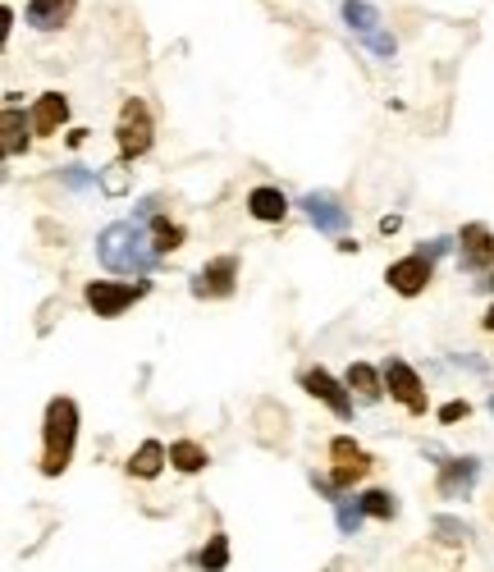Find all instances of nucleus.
<instances>
[{
	"instance_id": "obj_19",
	"label": "nucleus",
	"mask_w": 494,
	"mask_h": 572,
	"mask_svg": "<svg viewBox=\"0 0 494 572\" xmlns=\"http://www.w3.org/2000/svg\"><path fill=\"white\" fill-rule=\"evenodd\" d=\"M170 463L179 467L183 476H193V472H202L206 467V449L197 440H174L170 444Z\"/></svg>"
},
{
	"instance_id": "obj_12",
	"label": "nucleus",
	"mask_w": 494,
	"mask_h": 572,
	"mask_svg": "<svg viewBox=\"0 0 494 572\" xmlns=\"http://www.w3.org/2000/svg\"><path fill=\"white\" fill-rule=\"evenodd\" d=\"M33 119L23 115L19 106H14V97L5 101V110H0V147H5V156H19L28 152V142H33Z\"/></svg>"
},
{
	"instance_id": "obj_10",
	"label": "nucleus",
	"mask_w": 494,
	"mask_h": 572,
	"mask_svg": "<svg viewBox=\"0 0 494 572\" xmlns=\"http://www.w3.org/2000/svg\"><path fill=\"white\" fill-rule=\"evenodd\" d=\"M298 385L307 389V394H316V399H321L325 408L334 412V417H344V421L353 417V403H348V389L339 385V380H334L325 367H307V371H302V376H298Z\"/></svg>"
},
{
	"instance_id": "obj_28",
	"label": "nucleus",
	"mask_w": 494,
	"mask_h": 572,
	"mask_svg": "<svg viewBox=\"0 0 494 572\" xmlns=\"http://www.w3.org/2000/svg\"><path fill=\"white\" fill-rule=\"evenodd\" d=\"M467 412H472V403H444V408H440V421H444V426H453V421H462Z\"/></svg>"
},
{
	"instance_id": "obj_23",
	"label": "nucleus",
	"mask_w": 494,
	"mask_h": 572,
	"mask_svg": "<svg viewBox=\"0 0 494 572\" xmlns=\"http://www.w3.org/2000/svg\"><path fill=\"white\" fill-rule=\"evenodd\" d=\"M151 238H156V248H161V252H174L183 243V229L174 225L170 216H156V220H151Z\"/></svg>"
},
{
	"instance_id": "obj_17",
	"label": "nucleus",
	"mask_w": 494,
	"mask_h": 572,
	"mask_svg": "<svg viewBox=\"0 0 494 572\" xmlns=\"http://www.w3.org/2000/svg\"><path fill=\"white\" fill-rule=\"evenodd\" d=\"M165 458H170V449H165L161 440H142L138 454L129 458V467H124V472H129L133 481H151V476L165 472Z\"/></svg>"
},
{
	"instance_id": "obj_14",
	"label": "nucleus",
	"mask_w": 494,
	"mask_h": 572,
	"mask_svg": "<svg viewBox=\"0 0 494 572\" xmlns=\"http://www.w3.org/2000/svg\"><path fill=\"white\" fill-rule=\"evenodd\" d=\"M78 0H28V10H23V19L33 23L37 33H60L69 19H74Z\"/></svg>"
},
{
	"instance_id": "obj_7",
	"label": "nucleus",
	"mask_w": 494,
	"mask_h": 572,
	"mask_svg": "<svg viewBox=\"0 0 494 572\" xmlns=\"http://www.w3.org/2000/svg\"><path fill=\"white\" fill-rule=\"evenodd\" d=\"M430 275H435V261H430V257H426V252H421V248L412 252V257L394 261V266L385 270L389 289H394V293H403V298H417V293H426Z\"/></svg>"
},
{
	"instance_id": "obj_2",
	"label": "nucleus",
	"mask_w": 494,
	"mask_h": 572,
	"mask_svg": "<svg viewBox=\"0 0 494 572\" xmlns=\"http://www.w3.org/2000/svg\"><path fill=\"white\" fill-rule=\"evenodd\" d=\"M74 444H78V403L69 394H55L42 417V458H37V472L65 476L69 458H74Z\"/></svg>"
},
{
	"instance_id": "obj_22",
	"label": "nucleus",
	"mask_w": 494,
	"mask_h": 572,
	"mask_svg": "<svg viewBox=\"0 0 494 572\" xmlns=\"http://www.w3.org/2000/svg\"><path fill=\"white\" fill-rule=\"evenodd\" d=\"M357 504H362L366 518H380V522H389V518L398 513V499L389 495V490H366V495L357 499Z\"/></svg>"
},
{
	"instance_id": "obj_3",
	"label": "nucleus",
	"mask_w": 494,
	"mask_h": 572,
	"mask_svg": "<svg viewBox=\"0 0 494 572\" xmlns=\"http://www.w3.org/2000/svg\"><path fill=\"white\" fill-rule=\"evenodd\" d=\"M151 142H156V115H151L147 101L129 97L124 106H119V119H115L119 161H138V156H147Z\"/></svg>"
},
{
	"instance_id": "obj_8",
	"label": "nucleus",
	"mask_w": 494,
	"mask_h": 572,
	"mask_svg": "<svg viewBox=\"0 0 494 572\" xmlns=\"http://www.w3.org/2000/svg\"><path fill=\"white\" fill-rule=\"evenodd\" d=\"M330 458H334V472H330V481H334V490H348L353 481H362L366 472H371V458L357 449L348 435H334L330 440Z\"/></svg>"
},
{
	"instance_id": "obj_25",
	"label": "nucleus",
	"mask_w": 494,
	"mask_h": 572,
	"mask_svg": "<svg viewBox=\"0 0 494 572\" xmlns=\"http://www.w3.org/2000/svg\"><path fill=\"white\" fill-rule=\"evenodd\" d=\"M362 527V504H339V531H357Z\"/></svg>"
},
{
	"instance_id": "obj_20",
	"label": "nucleus",
	"mask_w": 494,
	"mask_h": 572,
	"mask_svg": "<svg viewBox=\"0 0 494 572\" xmlns=\"http://www.w3.org/2000/svg\"><path fill=\"white\" fill-rule=\"evenodd\" d=\"M348 385H353L366 403L380 399V376H376V367H371V362H353V367H348Z\"/></svg>"
},
{
	"instance_id": "obj_4",
	"label": "nucleus",
	"mask_w": 494,
	"mask_h": 572,
	"mask_svg": "<svg viewBox=\"0 0 494 572\" xmlns=\"http://www.w3.org/2000/svg\"><path fill=\"white\" fill-rule=\"evenodd\" d=\"M83 293H87V307H92L97 316H106V321H110V316H124L133 303H142V298H147V280H138V284L92 280Z\"/></svg>"
},
{
	"instance_id": "obj_24",
	"label": "nucleus",
	"mask_w": 494,
	"mask_h": 572,
	"mask_svg": "<svg viewBox=\"0 0 494 572\" xmlns=\"http://www.w3.org/2000/svg\"><path fill=\"white\" fill-rule=\"evenodd\" d=\"M129 161H119V165H110V170H101V188H106L110 197H124L129 193V170H124Z\"/></svg>"
},
{
	"instance_id": "obj_6",
	"label": "nucleus",
	"mask_w": 494,
	"mask_h": 572,
	"mask_svg": "<svg viewBox=\"0 0 494 572\" xmlns=\"http://www.w3.org/2000/svg\"><path fill=\"white\" fill-rule=\"evenodd\" d=\"M238 284V257L234 252H220V257H211L202 270L193 275V293L197 298H229Z\"/></svg>"
},
{
	"instance_id": "obj_31",
	"label": "nucleus",
	"mask_w": 494,
	"mask_h": 572,
	"mask_svg": "<svg viewBox=\"0 0 494 572\" xmlns=\"http://www.w3.org/2000/svg\"><path fill=\"white\" fill-rule=\"evenodd\" d=\"M490 412H494V399H490Z\"/></svg>"
},
{
	"instance_id": "obj_11",
	"label": "nucleus",
	"mask_w": 494,
	"mask_h": 572,
	"mask_svg": "<svg viewBox=\"0 0 494 572\" xmlns=\"http://www.w3.org/2000/svg\"><path fill=\"white\" fill-rule=\"evenodd\" d=\"M302 211L312 216V225L321 229V234H344L353 220H348V211H344V202L334 193H302Z\"/></svg>"
},
{
	"instance_id": "obj_30",
	"label": "nucleus",
	"mask_w": 494,
	"mask_h": 572,
	"mask_svg": "<svg viewBox=\"0 0 494 572\" xmlns=\"http://www.w3.org/2000/svg\"><path fill=\"white\" fill-rule=\"evenodd\" d=\"M485 330H494V307H490V312H485Z\"/></svg>"
},
{
	"instance_id": "obj_5",
	"label": "nucleus",
	"mask_w": 494,
	"mask_h": 572,
	"mask_svg": "<svg viewBox=\"0 0 494 572\" xmlns=\"http://www.w3.org/2000/svg\"><path fill=\"white\" fill-rule=\"evenodd\" d=\"M385 385H389V394H394V399L412 412V417H426V408H430V403H426V385H421V376L403 362V357H389V362H385Z\"/></svg>"
},
{
	"instance_id": "obj_13",
	"label": "nucleus",
	"mask_w": 494,
	"mask_h": 572,
	"mask_svg": "<svg viewBox=\"0 0 494 572\" xmlns=\"http://www.w3.org/2000/svg\"><path fill=\"white\" fill-rule=\"evenodd\" d=\"M476 472H481V458H453V463H444L435 490H440L444 499H467L476 486Z\"/></svg>"
},
{
	"instance_id": "obj_29",
	"label": "nucleus",
	"mask_w": 494,
	"mask_h": 572,
	"mask_svg": "<svg viewBox=\"0 0 494 572\" xmlns=\"http://www.w3.org/2000/svg\"><path fill=\"white\" fill-rule=\"evenodd\" d=\"M60 179H65L69 188H87V184H92V174H87V170H78V165H74V170H65V174H60Z\"/></svg>"
},
{
	"instance_id": "obj_1",
	"label": "nucleus",
	"mask_w": 494,
	"mask_h": 572,
	"mask_svg": "<svg viewBox=\"0 0 494 572\" xmlns=\"http://www.w3.org/2000/svg\"><path fill=\"white\" fill-rule=\"evenodd\" d=\"M97 257L106 261L115 275H142V270H151L156 257H161L156 238H151V220L133 216V220H115L110 229H101Z\"/></svg>"
},
{
	"instance_id": "obj_21",
	"label": "nucleus",
	"mask_w": 494,
	"mask_h": 572,
	"mask_svg": "<svg viewBox=\"0 0 494 572\" xmlns=\"http://www.w3.org/2000/svg\"><path fill=\"white\" fill-rule=\"evenodd\" d=\"M197 563H202L206 572H225V563H229V536L225 531H215V536L206 540L202 554H197Z\"/></svg>"
},
{
	"instance_id": "obj_15",
	"label": "nucleus",
	"mask_w": 494,
	"mask_h": 572,
	"mask_svg": "<svg viewBox=\"0 0 494 572\" xmlns=\"http://www.w3.org/2000/svg\"><path fill=\"white\" fill-rule=\"evenodd\" d=\"M65 119H69L65 92H42V97H37V106H33V129H37V138H55Z\"/></svg>"
},
{
	"instance_id": "obj_27",
	"label": "nucleus",
	"mask_w": 494,
	"mask_h": 572,
	"mask_svg": "<svg viewBox=\"0 0 494 572\" xmlns=\"http://www.w3.org/2000/svg\"><path fill=\"white\" fill-rule=\"evenodd\" d=\"M435 536H440V540H449V545H462V540H467V531H462V527H453L449 518H440V522H435Z\"/></svg>"
},
{
	"instance_id": "obj_18",
	"label": "nucleus",
	"mask_w": 494,
	"mask_h": 572,
	"mask_svg": "<svg viewBox=\"0 0 494 572\" xmlns=\"http://www.w3.org/2000/svg\"><path fill=\"white\" fill-rule=\"evenodd\" d=\"M344 23L353 28L357 37H371V33H380V14H376V5L371 0H344Z\"/></svg>"
},
{
	"instance_id": "obj_26",
	"label": "nucleus",
	"mask_w": 494,
	"mask_h": 572,
	"mask_svg": "<svg viewBox=\"0 0 494 572\" xmlns=\"http://www.w3.org/2000/svg\"><path fill=\"white\" fill-rule=\"evenodd\" d=\"M366 46H371V51H376V55H385V60L398 51V42L385 33V28H380V33H371V37H366Z\"/></svg>"
},
{
	"instance_id": "obj_9",
	"label": "nucleus",
	"mask_w": 494,
	"mask_h": 572,
	"mask_svg": "<svg viewBox=\"0 0 494 572\" xmlns=\"http://www.w3.org/2000/svg\"><path fill=\"white\" fill-rule=\"evenodd\" d=\"M458 261L462 270H472V275H485V270L494 266V234L485 225H462L458 234Z\"/></svg>"
},
{
	"instance_id": "obj_16",
	"label": "nucleus",
	"mask_w": 494,
	"mask_h": 572,
	"mask_svg": "<svg viewBox=\"0 0 494 572\" xmlns=\"http://www.w3.org/2000/svg\"><path fill=\"white\" fill-rule=\"evenodd\" d=\"M247 211H252V220H261V225H280V220L289 216V197H284L280 188L261 184L247 193Z\"/></svg>"
}]
</instances>
